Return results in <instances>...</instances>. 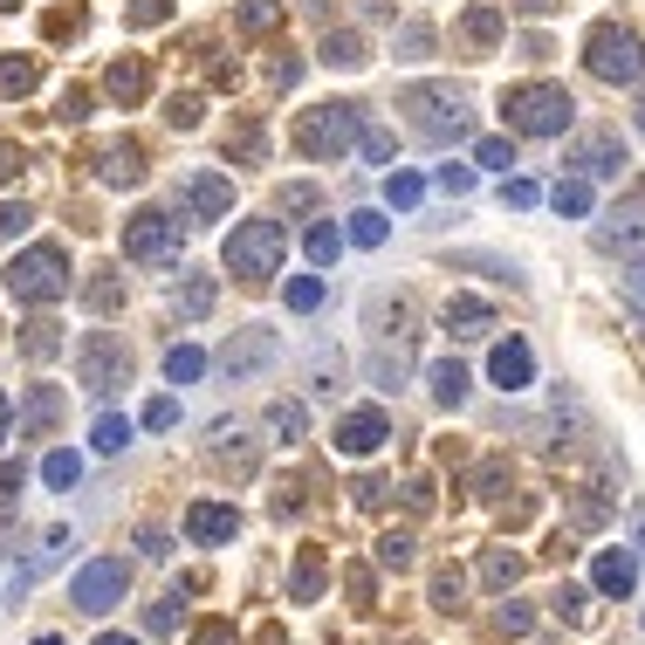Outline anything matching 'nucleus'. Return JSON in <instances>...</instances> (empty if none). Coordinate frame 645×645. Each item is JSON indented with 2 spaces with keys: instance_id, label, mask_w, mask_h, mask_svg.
<instances>
[{
  "instance_id": "nucleus-1",
  "label": "nucleus",
  "mask_w": 645,
  "mask_h": 645,
  "mask_svg": "<svg viewBox=\"0 0 645 645\" xmlns=\"http://www.w3.org/2000/svg\"><path fill=\"white\" fill-rule=\"evenodd\" d=\"M502 117H508V131H522V138H556V131H571L577 103L556 83H515V90H502Z\"/></svg>"
},
{
  "instance_id": "nucleus-2",
  "label": "nucleus",
  "mask_w": 645,
  "mask_h": 645,
  "mask_svg": "<svg viewBox=\"0 0 645 645\" xmlns=\"http://www.w3.org/2000/svg\"><path fill=\"white\" fill-rule=\"evenodd\" d=\"M399 111H412V131L419 138H468L474 131L468 90H453V83H412L399 96Z\"/></svg>"
},
{
  "instance_id": "nucleus-3",
  "label": "nucleus",
  "mask_w": 645,
  "mask_h": 645,
  "mask_svg": "<svg viewBox=\"0 0 645 645\" xmlns=\"http://www.w3.org/2000/svg\"><path fill=\"white\" fill-rule=\"evenodd\" d=\"M357 131H365L357 103H316V111H302V117H296L289 145L302 151V159H337V151L357 145Z\"/></svg>"
},
{
  "instance_id": "nucleus-4",
  "label": "nucleus",
  "mask_w": 645,
  "mask_h": 645,
  "mask_svg": "<svg viewBox=\"0 0 645 645\" xmlns=\"http://www.w3.org/2000/svg\"><path fill=\"white\" fill-rule=\"evenodd\" d=\"M8 296L14 302H62L69 296V254L56 241L14 254V262H8Z\"/></svg>"
},
{
  "instance_id": "nucleus-5",
  "label": "nucleus",
  "mask_w": 645,
  "mask_h": 645,
  "mask_svg": "<svg viewBox=\"0 0 645 645\" xmlns=\"http://www.w3.org/2000/svg\"><path fill=\"white\" fill-rule=\"evenodd\" d=\"M281 247H289L281 220H241L234 234H227V275H241V281H268V275L281 268Z\"/></svg>"
},
{
  "instance_id": "nucleus-6",
  "label": "nucleus",
  "mask_w": 645,
  "mask_h": 645,
  "mask_svg": "<svg viewBox=\"0 0 645 645\" xmlns=\"http://www.w3.org/2000/svg\"><path fill=\"white\" fill-rule=\"evenodd\" d=\"M584 62H590V76H604V83H638L645 76V42L632 28H618V21H598L590 42H584Z\"/></svg>"
},
{
  "instance_id": "nucleus-7",
  "label": "nucleus",
  "mask_w": 645,
  "mask_h": 645,
  "mask_svg": "<svg viewBox=\"0 0 645 645\" xmlns=\"http://www.w3.org/2000/svg\"><path fill=\"white\" fill-rule=\"evenodd\" d=\"M76 384H83V392H117V384H131V350H124V337L90 330V337L76 344Z\"/></svg>"
},
{
  "instance_id": "nucleus-8",
  "label": "nucleus",
  "mask_w": 645,
  "mask_h": 645,
  "mask_svg": "<svg viewBox=\"0 0 645 645\" xmlns=\"http://www.w3.org/2000/svg\"><path fill=\"white\" fill-rule=\"evenodd\" d=\"M124 590H131V571H124V556H96V563H83V571H76L69 604H76V611H90V618H103V611H117V604H124Z\"/></svg>"
},
{
  "instance_id": "nucleus-9",
  "label": "nucleus",
  "mask_w": 645,
  "mask_h": 645,
  "mask_svg": "<svg viewBox=\"0 0 645 645\" xmlns=\"http://www.w3.org/2000/svg\"><path fill=\"white\" fill-rule=\"evenodd\" d=\"M124 254H131V262H172L178 254V220L159 214V206H138V214L124 220Z\"/></svg>"
},
{
  "instance_id": "nucleus-10",
  "label": "nucleus",
  "mask_w": 645,
  "mask_h": 645,
  "mask_svg": "<svg viewBox=\"0 0 645 645\" xmlns=\"http://www.w3.org/2000/svg\"><path fill=\"white\" fill-rule=\"evenodd\" d=\"M384 440H392V419H384L378 405H357V412H344V419H337V433H330V447H337L344 460H365V453H378Z\"/></svg>"
},
{
  "instance_id": "nucleus-11",
  "label": "nucleus",
  "mask_w": 645,
  "mask_h": 645,
  "mask_svg": "<svg viewBox=\"0 0 645 645\" xmlns=\"http://www.w3.org/2000/svg\"><path fill=\"white\" fill-rule=\"evenodd\" d=\"M571 165H577V178H618L625 172V145H618V131H584L571 145Z\"/></svg>"
},
{
  "instance_id": "nucleus-12",
  "label": "nucleus",
  "mask_w": 645,
  "mask_h": 645,
  "mask_svg": "<svg viewBox=\"0 0 645 645\" xmlns=\"http://www.w3.org/2000/svg\"><path fill=\"white\" fill-rule=\"evenodd\" d=\"M186 535H193V543H234V535H241V515L227 508V502H193V508H186Z\"/></svg>"
},
{
  "instance_id": "nucleus-13",
  "label": "nucleus",
  "mask_w": 645,
  "mask_h": 645,
  "mask_svg": "<svg viewBox=\"0 0 645 645\" xmlns=\"http://www.w3.org/2000/svg\"><path fill=\"white\" fill-rule=\"evenodd\" d=\"M227 206H234V186L214 178V172H193L186 178V214H178V220H220Z\"/></svg>"
},
{
  "instance_id": "nucleus-14",
  "label": "nucleus",
  "mask_w": 645,
  "mask_h": 645,
  "mask_svg": "<svg viewBox=\"0 0 645 645\" xmlns=\"http://www.w3.org/2000/svg\"><path fill=\"white\" fill-rule=\"evenodd\" d=\"M487 378H495L502 392H522V384L535 378V350H529L522 337H508V344H495V357H487Z\"/></svg>"
},
{
  "instance_id": "nucleus-15",
  "label": "nucleus",
  "mask_w": 645,
  "mask_h": 645,
  "mask_svg": "<svg viewBox=\"0 0 645 645\" xmlns=\"http://www.w3.org/2000/svg\"><path fill=\"white\" fill-rule=\"evenodd\" d=\"M96 172H103V186H138V178H145V145L111 138L96 151Z\"/></svg>"
},
{
  "instance_id": "nucleus-16",
  "label": "nucleus",
  "mask_w": 645,
  "mask_h": 645,
  "mask_svg": "<svg viewBox=\"0 0 645 645\" xmlns=\"http://www.w3.org/2000/svg\"><path fill=\"white\" fill-rule=\"evenodd\" d=\"M275 357V337L268 330H241L234 344H227V378H247V371H262Z\"/></svg>"
},
{
  "instance_id": "nucleus-17",
  "label": "nucleus",
  "mask_w": 645,
  "mask_h": 645,
  "mask_svg": "<svg viewBox=\"0 0 645 645\" xmlns=\"http://www.w3.org/2000/svg\"><path fill=\"white\" fill-rule=\"evenodd\" d=\"M590 584H598L604 598H625V590L638 584V563H632V550H604L598 563H590Z\"/></svg>"
},
{
  "instance_id": "nucleus-18",
  "label": "nucleus",
  "mask_w": 645,
  "mask_h": 645,
  "mask_svg": "<svg viewBox=\"0 0 645 645\" xmlns=\"http://www.w3.org/2000/svg\"><path fill=\"white\" fill-rule=\"evenodd\" d=\"M447 330L453 337H487V330H495V309H487L481 296H453L447 302Z\"/></svg>"
},
{
  "instance_id": "nucleus-19",
  "label": "nucleus",
  "mask_w": 645,
  "mask_h": 645,
  "mask_svg": "<svg viewBox=\"0 0 645 645\" xmlns=\"http://www.w3.org/2000/svg\"><path fill=\"white\" fill-rule=\"evenodd\" d=\"M103 90H111L117 103H138V96L151 90V69H145L138 56H124V62H111V76H103Z\"/></svg>"
},
{
  "instance_id": "nucleus-20",
  "label": "nucleus",
  "mask_w": 645,
  "mask_h": 645,
  "mask_svg": "<svg viewBox=\"0 0 645 645\" xmlns=\"http://www.w3.org/2000/svg\"><path fill=\"white\" fill-rule=\"evenodd\" d=\"M42 83V62L35 56H8V62H0V96H28Z\"/></svg>"
},
{
  "instance_id": "nucleus-21",
  "label": "nucleus",
  "mask_w": 645,
  "mask_h": 645,
  "mask_svg": "<svg viewBox=\"0 0 645 645\" xmlns=\"http://www.w3.org/2000/svg\"><path fill=\"white\" fill-rule=\"evenodd\" d=\"M323 62H330V69H365V62H371V56H365V35L337 28V35L323 42Z\"/></svg>"
},
{
  "instance_id": "nucleus-22",
  "label": "nucleus",
  "mask_w": 645,
  "mask_h": 645,
  "mask_svg": "<svg viewBox=\"0 0 645 645\" xmlns=\"http://www.w3.org/2000/svg\"><path fill=\"white\" fill-rule=\"evenodd\" d=\"M426 378H433V399H440V405H460V399H468V371H460L453 357H440Z\"/></svg>"
},
{
  "instance_id": "nucleus-23",
  "label": "nucleus",
  "mask_w": 645,
  "mask_h": 645,
  "mask_svg": "<svg viewBox=\"0 0 645 645\" xmlns=\"http://www.w3.org/2000/svg\"><path fill=\"white\" fill-rule=\"evenodd\" d=\"M199 371H206V350H199V344H172V350H165V378H172V384H193Z\"/></svg>"
},
{
  "instance_id": "nucleus-24",
  "label": "nucleus",
  "mask_w": 645,
  "mask_h": 645,
  "mask_svg": "<svg viewBox=\"0 0 645 645\" xmlns=\"http://www.w3.org/2000/svg\"><path fill=\"white\" fill-rule=\"evenodd\" d=\"M550 199H556V214L584 220V214H590V178H577V172H571V178H556V193H550Z\"/></svg>"
},
{
  "instance_id": "nucleus-25",
  "label": "nucleus",
  "mask_w": 645,
  "mask_h": 645,
  "mask_svg": "<svg viewBox=\"0 0 645 645\" xmlns=\"http://www.w3.org/2000/svg\"><path fill=\"white\" fill-rule=\"evenodd\" d=\"M515 577H522V556H515V550H487V563H481V584H487V590H508Z\"/></svg>"
},
{
  "instance_id": "nucleus-26",
  "label": "nucleus",
  "mask_w": 645,
  "mask_h": 645,
  "mask_svg": "<svg viewBox=\"0 0 645 645\" xmlns=\"http://www.w3.org/2000/svg\"><path fill=\"white\" fill-rule=\"evenodd\" d=\"M83 302L96 309V316H111V309L124 302V281H117V268H96V281L83 289Z\"/></svg>"
},
{
  "instance_id": "nucleus-27",
  "label": "nucleus",
  "mask_w": 645,
  "mask_h": 645,
  "mask_svg": "<svg viewBox=\"0 0 645 645\" xmlns=\"http://www.w3.org/2000/svg\"><path fill=\"white\" fill-rule=\"evenodd\" d=\"M172 309H178V316H206V309H214V275H193L186 289L172 296Z\"/></svg>"
},
{
  "instance_id": "nucleus-28",
  "label": "nucleus",
  "mask_w": 645,
  "mask_h": 645,
  "mask_svg": "<svg viewBox=\"0 0 645 645\" xmlns=\"http://www.w3.org/2000/svg\"><path fill=\"white\" fill-rule=\"evenodd\" d=\"M42 481H48V487H76V481H83V460H76L69 447H56V453L42 460Z\"/></svg>"
},
{
  "instance_id": "nucleus-29",
  "label": "nucleus",
  "mask_w": 645,
  "mask_h": 645,
  "mask_svg": "<svg viewBox=\"0 0 645 645\" xmlns=\"http://www.w3.org/2000/svg\"><path fill=\"white\" fill-rule=\"evenodd\" d=\"M302 247H309V262H316V268H330V262H337V254H344V234H337V227L323 220V227H309V241H302Z\"/></svg>"
},
{
  "instance_id": "nucleus-30",
  "label": "nucleus",
  "mask_w": 645,
  "mask_h": 645,
  "mask_svg": "<svg viewBox=\"0 0 645 645\" xmlns=\"http://www.w3.org/2000/svg\"><path fill=\"white\" fill-rule=\"evenodd\" d=\"M90 440H96V453H124V447H131V419H117V412H103Z\"/></svg>"
},
{
  "instance_id": "nucleus-31",
  "label": "nucleus",
  "mask_w": 645,
  "mask_h": 645,
  "mask_svg": "<svg viewBox=\"0 0 645 645\" xmlns=\"http://www.w3.org/2000/svg\"><path fill=\"white\" fill-rule=\"evenodd\" d=\"M316 590H323V550H302V556H296V598L309 604Z\"/></svg>"
},
{
  "instance_id": "nucleus-32",
  "label": "nucleus",
  "mask_w": 645,
  "mask_h": 645,
  "mask_svg": "<svg viewBox=\"0 0 645 645\" xmlns=\"http://www.w3.org/2000/svg\"><path fill=\"white\" fill-rule=\"evenodd\" d=\"M268 426H275V440H302L309 412H302V405H289V399H281V405H268Z\"/></svg>"
},
{
  "instance_id": "nucleus-33",
  "label": "nucleus",
  "mask_w": 645,
  "mask_h": 645,
  "mask_svg": "<svg viewBox=\"0 0 645 645\" xmlns=\"http://www.w3.org/2000/svg\"><path fill=\"white\" fill-rule=\"evenodd\" d=\"M350 241L357 247H384V214H371V206H365V214H350Z\"/></svg>"
},
{
  "instance_id": "nucleus-34",
  "label": "nucleus",
  "mask_w": 645,
  "mask_h": 645,
  "mask_svg": "<svg viewBox=\"0 0 645 645\" xmlns=\"http://www.w3.org/2000/svg\"><path fill=\"white\" fill-rule=\"evenodd\" d=\"M56 412H62V392H48V384H42V392H28V433H42Z\"/></svg>"
},
{
  "instance_id": "nucleus-35",
  "label": "nucleus",
  "mask_w": 645,
  "mask_h": 645,
  "mask_svg": "<svg viewBox=\"0 0 645 645\" xmlns=\"http://www.w3.org/2000/svg\"><path fill=\"white\" fill-rule=\"evenodd\" d=\"M275 21H281V8H275V0H247V8H241V28H247V35H268Z\"/></svg>"
},
{
  "instance_id": "nucleus-36",
  "label": "nucleus",
  "mask_w": 645,
  "mask_h": 645,
  "mask_svg": "<svg viewBox=\"0 0 645 645\" xmlns=\"http://www.w3.org/2000/svg\"><path fill=\"white\" fill-rule=\"evenodd\" d=\"M378 563H384V571H412V535H384V543H378Z\"/></svg>"
},
{
  "instance_id": "nucleus-37",
  "label": "nucleus",
  "mask_w": 645,
  "mask_h": 645,
  "mask_svg": "<svg viewBox=\"0 0 645 645\" xmlns=\"http://www.w3.org/2000/svg\"><path fill=\"white\" fill-rule=\"evenodd\" d=\"M474 159H481L487 172H508V165H515V145H508V138H481V145H474Z\"/></svg>"
},
{
  "instance_id": "nucleus-38",
  "label": "nucleus",
  "mask_w": 645,
  "mask_h": 645,
  "mask_svg": "<svg viewBox=\"0 0 645 645\" xmlns=\"http://www.w3.org/2000/svg\"><path fill=\"white\" fill-rule=\"evenodd\" d=\"M419 178H412V172H392V178H384V199H392V206H419Z\"/></svg>"
},
{
  "instance_id": "nucleus-39",
  "label": "nucleus",
  "mask_w": 645,
  "mask_h": 645,
  "mask_svg": "<svg viewBox=\"0 0 645 645\" xmlns=\"http://www.w3.org/2000/svg\"><path fill=\"white\" fill-rule=\"evenodd\" d=\"M316 302H323V281H316V275H296V281H289V309H302V316H309Z\"/></svg>"
},
{
  "instance_id": "nucleus-40",
  "label": "nucleus",
  "mask_w": 645,
  "mask_h": 645,
  "mask_svg": "<svg viewBox=\"0 0 645 645\" xmlns=\"http://www.w3.org/2000/svg\"><path fill=\"white\" fill-rule=\"evenodd\" d=\"M56 323H28V337H21V350H28V357H56Z\"/></svg>"
},
{
  "instance_id": "nucleus-41",
  "label": "nucleus",
  "mask_w": 645,
  "mask_h": 645,
  "mask_svg": "<svg viewBox=\"0 0 645 645\" xmlns=\"http://www.w3.org/2000/svg\"><path fill=\"white\" fill-rule=\"evenodd\" d=\"M468 35L474 42H495L502 35V8H468Z\"/></svg>"
},
{
  "instance_id": "nucleus-42",
  "label": "nucleus",
  "mask_w": 645,
  "mask_h": 645,
  "mask_svg": "<svg viewBox=\"0 0 645 645\" xmlns=\"http://www.w3.org/2000/svg\"><path fill=\"white\" fill-rule=\"evenodd\" d=\"M371 323L384 330V337H405V323H412V316H405V302H378V309H371Z\"/></svg>"
},
{
  "instance_id": "nucleus-43",
  "label": "nucleus",
  "mask_w": 645,
  "mask_h": 645,
  "mask_svg": "<svg viewBox=\"0 0 645 645\" xmlns=\"http://www.w3.org/2000/svg\"><path fill=\"white\" fill-rule=\"evenodd\" d=\"M28 220H35V206H0V241H14V234H28Z\"/></svg>"
},
{
  "instance_id": "nucleus-44",
  "label": "nucleus",
  "mask_w": 645,
  "mask_h": 645,
  "mask_svg": "<svg viewBox=\"0 0 645 645\" xmlns=\"http://www.w3.org/2000/svg\"><path fill=\"white\" fill-rule=\"evenodd\" d=\"M392 48H405V62H419L426 48H433V28H426V21H412V28H405V35H399Z\"/></svg>"
},
{
  "instance_id": "nucleus-45",
  "label": "nucleus",
  "mask_w": 645,
  "mask_h": 645,
  "mask_svg": "<svg viewBox=\"0 0 645 645\" xmlns=\"http://www.w3.org/2000/svg\"><path fill=\"white\" fill-rule=\"evenodd\" d=\"M165 117L178 124V131H193V124H199V96H193V90H186V96H172V103H165Z\"/></svg>"
},
{
  "instance_id": "nucleus-46",
  "label": "nucleus",
  "mask_w": 645,
  "mask_h": 645,
  "mask_svg": "<svg viewBox=\"0 0 645 645\" xmlns=\"http://www.w3.org/2000/svg\"><path fill=\"white\" fill-rule=\"evenodd\" d=\"M56 117H62V124H83V117H90V90H62Z\"/></svg>"
},
{
  "instance_id": "nucleus-47",
  "label": "nucleus",
  "mask_w": 645,
  "mask_h": 645,
  "mask_svg": "<svg viewBox=\"0 0 645 645\" xmlns=\"http://www.w3.org/2000/svg\"><path fill=\"white\" fill-rule=\"evenodd\" d=\"M502 199H508V206H535V199H543V186H535V178H508Z\"/></svg>"
},
{
  "instance_id": "nucleus-48",
  "label": "nucleus",
  "mask_w": 645,
  "mask_h": 645,
  "mask_svg": "<svg viewBox=\"0 0 645 645\" xmlns=\"http://www.w3.org/2000/svg\"><path fill=\"white\" fill-rule=\"evenodd\" d=\"M21 172H28V151H21V145H0V186L21 178Z\"/></svg>"
},
{
  "instance_id": "nucleus-49",
  "label": "nucleus",
  "mask_w": 645,
  "mask_h": 645,
  "mask_svg": "<svg viewBox=\"0 0 645 645\" xmlns=\"http://www.w3.org/2000/svg\"><path fill=\"white\" fill-rule=\"evenodd\" d=\"M172 14V0H131V21L138 28H151V21H165Z\"/></svg>"
},
{
  "instance_id": "nucleus-50",
  "label": "nucleus",
  "mask_w": 645,
  "mask_h": 645,
  "mask_svg": "<svg viewBox=\"0 0 645 645\" xmlns=\"http://www.w3.org/2000/svg\"><path fill=\"white\" fill-rule=\"evenodd\" d=\"M172 419H178V405H172V399H151V405H145V426H151V433H165Z\"/></svg>"
},
{
  "instance_id": "nucleus-51",
  "label": "nucleus",
  "mask_w": 645,
  "mask_h": 645,
  "mask_svg": "<svg viewBox=\"0 0 645 645\" xmlns=\"http://www.w3.org/2000/svg\"><path fill=\"white\" fill-rule=\"evenodd\" d=\"M440 193H474V172L468 165H440Z\"/></svg>"
},
{
  "instance_id": "nucleus-52",
  "label": "nucleus",
  "mask_w": 645,
  "mask_h": 645,
  "mask_svg": "<svg viewBox=\"0 0 645 645\" xmlns=\"http://www.w3.org/2000/svg\"><path fill=\"white\" fill-rule=\"evenodd\" d=\"M550 611H556V618H584V590H571V584H563L556 598H550Z\"/></svg>"
},
{
  "instance_id": "nucleus-53",
  "label": "nucleus",
  "mask_w": 645,
  "mask_h": 645,
  "mask_svg": "<svg viewBox=\"0 0 645 645\" xmlns=\"http://www.w3.org/2000/svg\"><path fill=\"white\" fill-rule=\"evenodd\" d=\"M281 206H289V214H316V186H289Z\"/></svg>"
},
{
  "instance_id": "nucleus-54",
  "label": "nucleus",
  "mask_w": 645,
  "mask_h": 645,
  "mask_svg": "<svg viewBox=\"0 0 645 645\" xmlns=\"http://www.w3.org/2000/svg\"><path fill=\"white\" fill-rule=\"evenodd\" d=\"M365 159L384 165V159H392V138H384V131H365Z\"/></svg>"
},
{
  "instance_id": "nucleus-55",
  "label": "nucleus",
  "mask_w": 645,
  "mask_h": 645,
  "mask_svg": "<svg viewBox=\"0 0 645 645\" xmlns=\"http://www.w3.org/2000/svg\"><path fill=\"white\" fill-rule=\"evenodd\" d=\"M502 632L522 638V632H529V611H522V604H502Z\"/></svg>"
},
{
  "instance_id": "nucleus-56",
  "label": "nucleus",
  "mask_w": 645,
  "mask_h": 645,
  "mask_svg": "<svg viewBox=\"0 0 645 645\" xmlns=\"http://www.w3.org/2000/svg\"><path fill=\"white\" fill-rule=\"evenodd\" d=\"M384 502V481H357V508H378Z\"/></svg>"
},
{
  "instance_id": "nucleus-57",
  "label": "nucleus",
  "mask_w": 645,
  "mask_h": 645,
  "mask_svg": "<svg viewBox=\"0 0 645 645\" xmlns=\"http://www.w3.org/2000/svg\"><path fill=\"white\" fill-rule=\"evenodd\" d=\"M199 645H234V632H227V625H206V632H199Z\"/></svg>"
},
{
  "instance_id": "nucleus-58",
  "label": "nucleus",
  "mask_w": 645,
  "mask_h": 645,
  "mask_svg": "<svg viewBox=\"0 0 645 645\" xmlns=\"http://www.w3.org/2000/svg\"><path fill=\"white\" fill-rule=\"evenodd\" d=\"M625 289H632V302L645 309V268H638V275H625Z\"/></svg>"
},
{
  "instance_id": "nucleus-59",
  "label": "nucleus",
  "mask_w": 645,
  "mask_h": 645,
  "mask_svg": "<svg viewBox=\"0 0 645 645\" xmlns=\"http://www.w3.org/2000/svg\"><path fill=\"white\" fill-rule=\"evenodd\" d=\"M0 440H8V392H0Z\"/></svg>"
},
{
  "instance_id": "nucleus-60",
  "label": "nucleus",
  "mask_w": 645,
  "mask_h": 645,
  "mask_svg": "<svg viewBox=\"0 0 645 645\" xmlns=\"http://www.w3.org/2000/svg\"><path fill=\"white\" fill-rule=\"evenodd\" d=\"M96 645H138V638H117V632H103V638H96Z\"/></svg>"
},
{
  "instance_id": "nucleus-61",
  "label": "nucleus",
  "mask_w": 645,
  "mask_h": 645,
  "mask_svg": "<svg viewBox=\"0 0 645 645\" xmlns=\"http://www.w3.org/2000/svg\"><path fill=\"white\" fill-rule=\"evenodd\" d=\"M35 645H69V638H35Z\"/></svg>"
},
{
  "instance_id": "nucleus-62",
  "label": "nucleus",
  "mask_w": 645,
  "mask_h": 645,
  "mask_svg": "<svg viewBox=\"0 0 645 645\" xmlns=\"http://www.w3.org/2000/svg\"><path fill=\"white\" fill-rule=\"evenodd\" d=\"M638 131H645V103H638Z\"/></svg>"
},
{
  "instance_id": "nucleus-63",
  "label": "nucleus",
  "mask_w": 645,
  "mask_h": 645,
  "mask_svg": "<svg viewBox=\"0 0 645 645\" xmlns=\"http://www.w3.org/2000/svg\"><path fill=\"white\" fill-rule=\"evenodd\" d=\"M0 8H14V0H0Z\"/></svg>"
}]
</instances>
